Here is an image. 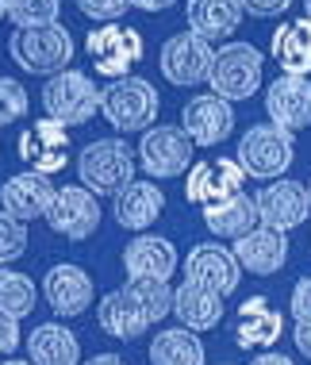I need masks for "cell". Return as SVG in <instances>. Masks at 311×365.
Returning <instances> with one entry per match:
<instances>
[{
  "mask_svg": "<svg viewBox=\"0 0 311 365\" xmlns=\"http://www.w3.org/2000/svg\"><path fill=\"white\" fill-rule=\"evenodd\" d=\"M231 254H235L238 269L254 273V277H273V273H280L285 262H288V235L254 227L250 235L235 239V250Z\"/></svg>",
  "mask_w": 311,
  "mask_h": 365,
  "instance_id": "cell-21",
  "label": "cell"
},
{
  "mask_svg": "<svg viewBox=\"0 0 311 365\" xmlns=\"http://www.w3.org/2000/svg\"><path fill=\"white\" fill-rule=\"evenodd\" d=\"M288 308H292L296 323H311V277H300L292 284V300H288Z\"/></svg>",
  "mask_w": 311,
  "mask_h": 365,
  "instance_id": "cell-35",
  "label": "cell"
},
{
  "mask_svg": "<svg viewBox=\"0 0 311 365\" xmlns=\"http://www.w3.org/2000/svg\"><path fill=\"white\" fill-rule=\"evenodd\" d=\"M115 223L127 227V231H147L154 227V220L165 212V192L154 181H131L123 192H115Z\"/></svg>",
  "mask_w": 311,
  "mask_h": 365,
  "instance_id": "cell-24",
  "label": "cell"
},
{
  "mask_svg": "<svg viewBox=\"0 0 311 365\" xmlns=\"http://www.w3.org/2000/svg\"><path fill=\"white\" fill-rule=\"evenodd\" d=\"M35 300H38V289L27 273L0 269V315H8V319L19 323L35 312Z\"/></svg>",
  "mask_w": 311,
  "mask_h": 365,
  "instance_id": "cell-30",
  "label": "cell"
},
{
  "mask_svg": "<svg viewBox=\"0 0 311 365\" xmlns=\"http://www.w3.org/2000/svg\"><path fill=\"white\" fill-rule=\"evenodd\" d=\"M265 112L269 123L280 131H304L311 123V81L307 77H288L280 73L273 85L265 88Z\"/></svg>",
  "mask_w": 311,
  "mask_h": 365,
  "instance_id": "cell-18",
  "label": "cell"
},
{
  "mask_svg": "<svg viewBox=\"0 0 311 365\" xmlns=\"http://www.w3.org/2000/svg\"><path fill=\"white\" fill-rule=\"evenodd\" d=\"M139 12H165V8H173L177 0H131Z\"/></svg>",
  "mask_w": 311,
  "mask_h": 365,
  "instance_id": "cell-39",
  "label": "cell"
},
{
  "mask_svg": "<svg viewBox=\"0 0 311 365\" xmlns=\"http://www.w3.org/2000/svg\"><path fill=\"white\" fill-rule=\"evenodd\" d=\"M173 315L181 319L184 331H216L223 323V296L200 289V284L184 281L181 289H173Z\"/></svg>",
  "mask_w": 311,
  "mask_h": 365,
  "instance_id": "cell-26",
  "label": "cell"
},
{
  "mask_svg": "<svg viewBox=\"0 0 311 365\" xmlns=\"http://www.w3.org/2000/svg\"><path fill=\"white\" fill-rule=\"evenodd\" d=\"M0 365H31V361H19V358H8V361H0Z\"/></svg>",
  "mask_w": 311,
  "mask_h": 365,
  "instance_id": "cell-42",
  "label": "cell"
},
{
  "mask_svg": "<svg viewBox=\"0 0 311 365\" xmlns=\"http://www.w3.org/2000/svg\"><path fill=\"white\" fill-rule=\"evenodd\" d=\"M204 227H208L216 239H242L258 227V208H254V196H235L227 204H211L204 208Z\"/></svg>",
  "mask_w": 311,
  "mask_h": 365,
  "instance_id": "cell-28",
  "label": "cell"
},
{
  "mask_svg": "<svg viewBox=\"0 0 311 365\" xmlns=\"http://www.w3.org/2000/svg\"><path fill=\"white\" fill-rule=\"evenodd\" d=\"M81 365H127L120 358V354H96V358H89V361H81Z\"/></svg>",
  "mask_w": 311,
  "mask_h": 365,
  "instance_id": "cell-41",
  "label": "cell"
},
{
  "mask_svg": "<svg viewBox=\"0 0 311 365\" xmlns=\"http://www.w3.org/2000/svg\"><path fill=\"white\" fill-rule=\"evenodd\" d=\"M85 54H89L93 70L100 77L120 81V77H127L142 62V35L135 27H123V24H104L96 31H89Z\"/></svg>",
  "mask_w": 311,
  "mask_h": 365,
  "instance_id": "cell-8",
  "label": "cell"
},
{
  "mask_svg": "<svg viewBox=\"0 0 311 365\" xmlns=\"http://www.w3.org/2000/svg\"><path fill=\"white\" fill-rule=\"evenodd\" d=\"M261 66H265V58L250 43H227L216 54V66H211V77H208L211 96H219L227 104L250 101L261 88Z\"/></svg>",
  "mask_w": 311,
  "mask_h": 365,
  "instance_id": "cell-7",
  "label": "cell"
},
{
  "mask_svg": "<svg viewBox=\"0 0 311 365\" xmlns=\"http://www.w3.org/2000/svg\"><path fill=\"white\" fill-rule=\"evenodd\" d=\"M8 16V0H0V19H4Z\"/></svg>",
  "mask_w": 311,
  "mask_h": 365,
  "instance_id": "cell-43",
  "label": "cell"
},
{
  "mask_svg": "<svg viewBox=\"0 0 311 365\" xmlns=\"http://www.w3.org/2000/svg\"><path fill=\"white\" fill-rule=\"evenodd\" d=\"M16 150H19V162L31 165V173L51 177V173L70 165V135H65L62 123H54L43 115V120H35L23 135H19Z\"/></svg>",
  "mask_w": 311,
  "mask_h": 365,
  "instance_id": "cell-13",
  "label": "cell"
},
{
  "mask_svg": "<svg viewBox=\"0 0 311 365\" xmlns=\"http://www.w3.org/2000/svg\"><path fill=\"white\" fill-rule=\"evenodd\" d=\"M304 192H307V208H311V181L304 185Z\"/></svg>",
  "mask_w": 311,
  "mask_h": 365,
  "instance_id": "cell-45",
  "label": "cell"
},
{
  "mask_svg": "<svg viewBox=\"0 0 311 365\" xmlns=\"http://www.w3.org/2000/svg\"><path fill=\"white\" fill-rule=\"evenodd\" d=\"M46 227L70 242H85L100 227V200L89 189H81V185H65V189L54 192V204L46 212Z\"/></svg>",
  "mask_w": 311,
  "mask_h": 365,
  "instance_id": "cell-12",
  "label": "cell"
},
{
  "mask_svg": "<svg viewBox=\"0 0 311 365\" xmlns=\"http://www.w3.org/2000/svg\"><path fill=\"white\" fill-rule=\"evenodd\" d=\"M135 150L123 139H96L77 154V177L81 189L93 196H115L135 181Z\"/></svg>",
  "mask_w": 311,
  "mask_h": 365,
  "instance_id": "cell-3",
  "label": "cell"
},
{
  "mask_svg": "<svg viewBox=\"0 0 311 365\" xmlns=\"http://www.w3.org/2000/svg\"><path fill=\"white\" fill-rule=\"evenodd\" d=\"M181 131L189 135L192 146H216L235 131V108L211 93L192 96L181 112Z\"/></svg>",
  "mask_w": 311,
  "mask_h": 365,
  "instance_id": "cell-16",
  "label": "cell"
},
{
  "mask_svg": "<svg viewBox=\"0 0 311 365\" xmlns=\"http://www.w3.org/2000/svg\"><path fill=\"white\" fill-rule=\"evenodd\" d=\"M250 365H296L292 358H285V354H273V350H265V354H258Z\"/></svg>",
  "mask_w": 311,
  "mask_h": 365,
  "instance_id": "cell-40",
  "label": "cell"
},
{
  "mask_svg": "<svg viewBox=\"0 0 311 365\" xmlns=\"http://www.w3.org/2000/svg\"><path fill=\"white\" fill-rule=\"evenodd\" d=\"M192 150L196 146L189 143V135L181 131L177 123H162L150 127L139 143V165L158 181H169V177H184L192 170Z\"/></svg>",
  "mask_w": 311,
  "mask_h": 365,
  "instance_id": "cell-9",
  "label": "cell"
},
{
  "mask_svg": "<svg viewBox=\"0 0 311 365\" xmlns=\"http://www.w3.org/2000/svg\"><path fill=\"white\" fill-rule=\"evenodd\" d=\"M158 93L150 81L142 77H120L108 88H100V112L120 135H135V131H150L154 115H158Z\"/></svg>",
  "mask_w": 311,
  "mask_h": 365,
  "instance_id": "cell-4",
  "label": "cell"
},
{
  "mask_svg": "<svg viewBox=\"0 0 311 365\" xmlns=\"http://www.w3.org/2000/svg\"><path fill=\"white\" fill-rule=\"evenodd\" d=\"M292 342H296V350L304 354V358H311V323H296Z\"/></svg>",
  "mask_w": 311,
  "mask_h": 365,
  "instance_id": "cell-38",
  "label": "cell"
},
{
  "mask_svg": "<svg viewBox=\"0 0 311 365\" xmlns=\"http://www.w3.org/2000/svg\"><path fill=\"white\" fill-rule=\"evenodd\" d=\"M27 354L31 365H81V342L62 323H38L27 339Z\"/></svg>",
  "mask_w": 311,
  "mask_h": 365,
  "instance_id": "cell-27",
  "label": "cell"
},
{
  "mask_svg": "<svg viewBox=\"0 0 311 365\" xmlns=\"http://www.w3.org/2000/svg\"><path fill=\"white\" fill-rule=\"evenodd\" d=\"M8 54L23 73H38V77H58L70 70L73 62V35L62 24L51 27H27V31H12L8 38Z\"/></svg>",
  "mask_w": 311,
  "mask_h": 365,
  "instance_id": "cell-2",
  "label": "cell"
},
{
  "mask_svg": "<svg viewBox=\"0 0 311 365\" xmlns=\"http://www.w3.org/2000/svg\"><path fill=\"white\" fill-rule=\"evenodd\" d=\"M43 108H46V120L62 123L70 131V127L89 123L100 112V88L93 85L89 73L65 70L43 85Z\"/></svg>",
  "mask_w": 311,
  "mask_h": 365,
  "instance_id": "cell-6",
  "label": "cell"
},
{
  "mask_svg": "<svg viewBox=\"0 0 311 365\" xmlns=\"http://www.w3.org/2000/svg\"><path fill=\"white\" fill-rule=\"evenodd\" d=\"M269 54L280 66V73L307 77L311 73V19L304 16L285 19L273 31V38H269Z\"/></svg>",
  "mask_w": 311,
  "mask_h": 365,
  "instance_id": "cell-23",
  "label": "cell"
},
{
  "mask_svg": "<svg viewBox=\"0 0 311 365\" xmlns=\"http://www.w3.org/2000/svg\"><path fill=\"white\" fill-rule=\"evenodd\" d=\"M43 296L51 304L54 315L62 319H73V315H85L93 304V277L73 262L51 265V273L43 277Z\"/></svg>",
  "mask_w": 311,
  "mask_h": 365,
  "instance_id": "cell-20",
  "label": "cell"
},
{
  "mask_svg": "<svg viewBox=\"0 0 311 365\" xmlns=\"http://www.w3.org/2000/svg\"><path fill=\"white\" fill-rule=\"evenodd\" d=\"M296 158V143L288 131H280L273 123H254L246 135L238 139V158L246 177H258V181H277L280 173L292 170Z\"/></svg>",
  "mask_w": 311,
  "mask_h": 365,
  "instance_id": "cell-5",
  "label": "cell"
},
{
  "mask_svg": "<svg viewBox=\"0 0 311 365\" xmlns=\"http://www.w3.org/2000/svg\"><path fill=\"white\" fill-rule=\"evenodd\" d=\"M184 16H189V31L196 38H204V43L231 38L235 27L242 24L238 0H189V4H184Z\"/></svg>",
  "mask_w": 311,
  "mask_h": 365,
  "instance_id": "cell-25",
  "label": "cell"
},
{
  "mask_svg": "<svg viewBox=\"0 0 311 365\" xmlns=\"http://www.w3.org/2000/svg\"><path fill=\"white\" fill-rule=\"evenodd\" d=\"M238 8L246 16H254V19H269V16L288 12V8H292V0H238Z\"/></svg>",
  "mask_w": 311,
  "mask_h": 365,
  "instance_id": "cell-36",
  "label": "cell"
},
{
  "mask_svg": "<svg viewBox=\"0 0 311 365\" xmlns=\"http://www.w3.org/2000/svg\"><path fill=\"white\" fill-rule=\"evenodd\" d=\"M211 66H216V51L211 43H204L192 31H181L173 38H165L162 46V73L169 85H181V88H192V85H204L211 77Z\"/></svg>",
  "mask_w": 311,
  "mask_h": 365,
  "instance_id": "cell-11",
  "label": "cell"
},
{
  "mask_svg": "<svg viewBox=\"0 0 311 365\" xmlns=\"http://www.w3.org/2000/svg\"><path fill=\"white\" fill-rule=\"evenodd\" d=\"M254 208H258V227L277 235H288L292 227H300L307 220V192L304 185L296 181H269L265 189L254 196Z\"/></svg>",
  "mask_w": 311,
  "mask_h": 365,
  "instance_id": "cell-15",
  "label": "cell"
},
{
  "mask_svg": "<svg viewBox=\"0 0 311 365\" xmlns=\"http://www.w3.org/2000/svg\"><path fill=\"white\" fill-rule=\"evenodd\" d=\"M280 331H285V315H280L265 296H250L238 304V323H235V342L242 350H261L277 346Z\"/></svg>",
  "mask_w": 311,
  "mask_h": 365,
  "instance_id": "cell-22",
  "label": "cell"
},
{
  "mask_svg": "<svg viewBox=\"0 0 311 365\" xmlns=\"http://www.w3.org/2000/svg\"><path fill=\"white\" fill-rule=\"evenodd\" d=\"M8 19L16 24V31L51 27L62 19V0H8Z\"/></svg>",
  "mask_w": 311,
  "mask_h": 365,
  "instance_id": "cell-31",
  "label": "cell"
},
{
  "mask_svg": "<svg viewBox=\"0 0 311 365\" xmlns=\"http://www.w3.org/2000/svg\"><path fill=\"white\" fill-rule=\"evenodd\" d=\"M246 192V173L235 158H216V162H196L184 177V200L211 208V204H227Z\"/></svg>",
  "mask_w": 311,
  "mask_h": 365,
  "instance_id": "cell-10",
  "label": "cell"
},
{
  "mask_svg": "<svg viewBox=\"0 0 311 365\" xmlns=\"http://www.w3.org/2000/svg\"><path fill=\"white\" fill-rule=\"evenodd\" d=\"M150 365H204V342L184 327H169L154 334Z\"/></svg>",
  "mask_w": 311,
  "mask_h": 365,
  "instance_id": "cell-29",
  "label": "cell"
},
{
  "mask_svg": "<svg viewBox=\"0 0 311 365\" xmlns=\"http://www.w3.org/2000/svg\"><path fill=\"white\" fill-rule=\"evenodd\" d=\"M16 346H19V323L0 315V358H8Z\"/></svg>",
  "mask_w": 311,
  "mask_h": 365,
  "instance_id": "cell-37",
  "label": "cell"
},
{
  "mask_svg": "<svg viewBox=\"0 0 311 365\" xmlns=\"http://www.w3.org/2000/svg\"><path fill=\"white\" fill-rule=\"evenodd\" d=\"M77 8H81L85 19H93V24H120L123 12L131 8V0H77Z\"/></svg>",
  "mask_w": 311,
  "mask_h": 365,
  "instance_id": "cell-34",
  "label": "cell"
},
{
  "mask_svg": "<svg viewBox=\"0 0 311 365\" xmlns=\"http://www.w3.org/2000/svg\"><path fill=\"white\" fill-rule=\"evenodd\" d=\"M27 88L16 81V77H0V127L19 123L27 115Z\"/></svg>",
  "mask_w": 311,
  "mask_h": 365,
  "instance_id": "cell-32",
  "label": "cell"
},
{
  "mask_svg": "<svg viewBox=\"0 0 311 365\" xmlns=\"http://www.w3.org/2000/svg\"><path fill=\"white\" fill-rule=\"evenodd\" d=\"M54 192L58 189L51 185V177L23 170V173H16L4 181V189H0V212H8L19 223L46 220V212H51V204H54Z\"/></svg>",
  "mask_w": 311,
  "mask_h": 365,
  "instance_id": "cell-19",
  "label": "cell"
},
{
  "mask_svg": "<svg viewBox=\"0 0 311 365\" xmlns=\"http://www.w3.org/2000/svg\"><path fill=\"white\" fill-rule=\"evenodd\" d=\"M173 312V289L158 281H127L123 289L108 292L96 308V323L104 334L120 342H131L147 334L158 319Z\"/></svg>",
  "mask_w": 311,
  "mask_h": 365,
  "instance_id": "cell-1",
  "label": "cell"
},
{
  "mask_svg": "<svg viewBox=\"0 0 311 365\" xmlns=\"http://www.w3.org/2000/svg\"><path fill=\"white\" fill-rule=\"evenodd\" d=\"M123 269H127V281L169 284V277L177 273V246L162 235H139L123 246Z\"/></svg>",
  "mask_w": 311,
  "mask_h": 365,
  "instance_id": "cell-17",
  "label": "cell"
},
{
  "mask_svg": "<svg viewBox=\"0 0 311 365\" xmlns=\"http://www.w3.org/2000/svg\"><path fill=\"white\" fill-rule=\"evenodd\" d=\"M304 12H307L304 19H311V0H304Z\"/></svg>",
  "mask_w": 311,
  "mask_h": 365,
  "instance_id": "cell-44",
  "label": "cell"
},
{
  "mask_svg": "<svg viewBox=\"0 0 311 365\" xmlns=\"http://www.w3.org/2000/svg\"><path fill=\"white\" fill-rule=\"evenodd\" d=\"M23 250H27V227L12 220L8 212H0V269L8 262L23 258Z\"/></svg>",
  "mask_w": 311,
  "mask_h": 365,
  "instance_id": "cell-33",
  "label": "cell"
},
{
  "mask_svg": "<svg viewBox=\"0 0 311 365\" xmlns=\"http://www.w3.org/2000/svg\"><path fill=\"white\" fill-rule=\"evenodd\" d=\"M238 277H242V269H238L235 254L219 242H200L184 258V281L200 284V289H208L216 296H231L238 289Z\"/></svg>",
  "mask_w": 311,
  "mask_h": 365,
  "instance_id": "cell-14",
  "label": "cell"
}]
</instances>
